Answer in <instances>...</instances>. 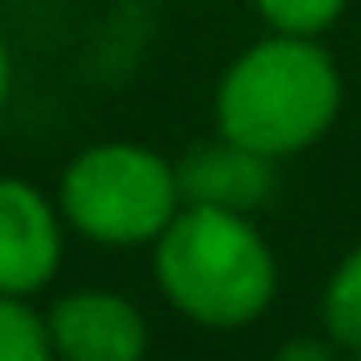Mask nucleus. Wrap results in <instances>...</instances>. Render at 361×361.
Here are the masks:
<instances>
[{"label": "nucleus", "mask_w": 361, "mask_h": 361, "mask_svg": "<svg viewBox=\"0 0 361 361\" xmlns=\"http://www.w3.org/2000/svg\"><path fill=\"white\" fill-rule=\"evenodd\" d=\"M338 110L343 73L320 37H261L233 55L215 87V133L270 160L311 151Z\"/></svg>", "instance_id": "f257e3e1"}, {"label": "nucleus", "mask_w": 361, "mask_h": 361, "mask_svg": "<svg viewBox=\"0 0 361 361\" xmlns=\"http://www.w3.org/2000/svg\"><path fill=\"white\" fill-rule=\"evenodd\" d=\"M151 270L165 302L202 329H247L274 307L279 256L252 215L224 206H178L151 243Z\"/></svg>", "instance_id": "f03ea898"}, {"label": "nucleus", "mask_w": 361, "mask_h": 361, "mask_svg": "<svg viewBox=\"0 0 361 361\" xmlns=\"http://www.w3.org/2000/svg\"><path fill=\"white\" fill-rule=\"evenodd\" d=\"M64 224L97 247H151L178 215L174 160L142 142H97L78 151L55 192Z\"/></svg>", "instance_id": "7ed1b4c3"}, {"label": "nucleus", "mask_w": 361, "mask_h": 361, "mask_svg": "<svg viewBox=\"0 0 361 361\" xmlns=\"http://www.w3.org/2000/svg\"><path fill=\"white\" fill-rule=\"evenodd\" d=\"M64 215L27 178H0V293L37 298L60 274Z\"/></svg>", "instance_id": "20e7f679"}, {"label": "nucleus", "mask_w": 361, "mask_h": 361, "mask_svg": "<svg viewBox=\"0 0 361 361\" xmlns=\"http://www.w3.org/2000/svg\"><path fill=\"white\" fill-rule=\"evenodd\" d=\"M55 361H147L151 329L133 298L110 288H73L46 311Z\"/></svg>", "instance_id": "39448f33"}, {"label": "nucleus", "mask_w": 361, "mask_h": 361, "mask_svg": "<svg viewBox=\"0 0 361 361\" xmlns=\"http://www.w3.org/2000/svg\"><path fill=\"white\" fill-rule=\"evenodd\" d=\"M174 174L183 206H224V211L252 215L274 192V160L229 137H215L206 147L188 151L174 165Z\"/></svg>", "instance_id": "423d86ee"}, {"label": "nucleus", "mask_w": 361, "mask_h": 361, "mask_svg": "<svg viewBox=\"0 0 361 361\" xmlns=\"http://www.w3.org/2000/svg\"><path fill=\"white\" fill-rule=\"evenodd\" d=\"M320 325L334 348L361 353V243L329 270L320 293Z\"/></svg>", "instance_id": "0eeeda50"}, {"label": "nucleus", "mask_w": 361, "mask_h": 361, "mask_svg": "<svg viewBox=\"0 0 361 361\" xmlns=\"http://www.w3.org/2000/svg\"><path fill=\"white\" fill-rule=\"evenodd\" d=\"M0 361H55L46 316H37L27 298L0 293Z\"/></svg>", "instance_id": "6e6552de"}, {"label": "nucleus", "mask_w": 361, "mask_h": 361, "mask_svg": "<svg viewBox=\"0 0 361 361\" xmlns=\"http://www.w3.org/2000/svg\"><path fill=\"white\" fill-rule=\"evenodd\" d=\"M348 0H256V14L270 32L283 37H325L343 18Z\"/></svg>", "instance_id": "1a4fd4ad"}, {"label": "nucleus", "mask_w": 361, "mask_h": 361, "mask_svg": "<svg viewBox=\"0 0 361 361\" xmlns=\"http://www.w3.org/2000/svg\"><path fill=\"white\" fill-rule=\"evenodd\" d=\"M274 361H334V343H320V338H288V343L274 353Z\"/></svg>", "instance_id": "9d476101"}, {"label": "nucleus", "mask_w": 361, "mask_h": 361, "mask_svg": "<svg viewBox=\"0 0 361 361\" xmlns=\"http://www.w3.org/2000/svg\"><path fill=\"white\" fill-rule=\"evenodd\" d=\"M9 92H14V55H9V42L0 32V110H5Z\"/></svg>", "instance_id": "9b49d317"}, {"label": "nucleus", "mask_w": 361, "mask_h": 361, "mask_svg": "<svg viewBox=\"0 0 361 361\" xmlns=\"http://www.w3.org/2000/svg\"><path fill=\"white\" fill-rule=\"evenodd\" d=\"M353 361H361V353H353Z\"/></svg>", "instance_id": "f8f14e48"}]
</instances>
